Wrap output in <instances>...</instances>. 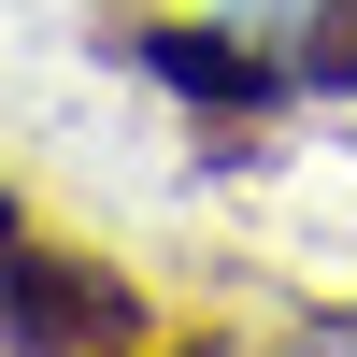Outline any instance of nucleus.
<instances>
[{"label": "nucleus", "instance_id": "obj_1", "mask_svg": "<svg viewBox=\"0 0 357 357\" xmlns=\"http://www.w3.org/2000/svg\"><path fill=\"white\" fill-rule=\"evenodd\" d=\"M0 343H43V357H72V343H158V301H143L114 257L57 243V229L0 186Z\"/></svg>", "mask_w": 357, "mask_h": 357}, {"label": "nucleus", "instance_id": "obj_3", "mask_svg": "<svg viewBox=\"0 0 357 357\" xmlns=\"http://www.w3.org/2000/svg\"><path fill=\"white\" fill-rule=\"evenodd\" d=\"M286 86H314V100H357V0H314L301 43H286Z\"/></svg>", "mask_w": 357, "mask_h": 357}, {"label": "nucleus", "instance_id": "obj_2", "mask_svg": "<svg viewBox=\"0 0 357 357\" xmlns=\"http://www.w3.org/2000/svg\"><path fill=\"white\" fill-rule=\"evenodd\" d=\"M114 57H143V72H158L172 100H200V114H272L286 100V57L229 43V29H200V15H114Z\"/></svg>", "mask_w": 357, "mask_h": 357}]
</instances>
